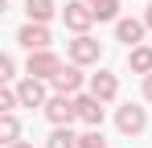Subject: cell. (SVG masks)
I'll use <instances>...</instances> for the list:
<instances>
[{"label": "cell", "instance_id": "4fadbf2b", "mask_svg": "<svg viewBox=\"0 0 152 148\" xmlns=\"http://www.w3.org/2000/svg\"><path fill=\"white\" fill-rule=\"evenodd\" d=\"M25 17L37 25H50L53 17H62V8L53 4V0H25Z\"/></svg>", "mask_w": 152, "mask_h": 148}, {"label": "cell", "instance_id": "9a60e30c", "mask_svg": "<svg viewBox=\"0 0 152 148\" xmlns=\"http://www.w3.org/2000/svg\"><path fill=\"white\" fill-rule=\"evenodd\" d=\"M0 140H4V144H17V140H21V119H17V111H4V115H0Z\"/></svg>", "mask_w": 152, "mask_h": 148}, {"label": "cell", "instance_id": "ba28073f", "mask_svg": "<svg viewBox=\"0 0 152 148\" xmlns=\"http://www.w3.org/2000/svg\"><path fill=\"white\" fill-rule=\"evenodd\" d=\"M58 70H62V58H58L53 49H33L25 58V74H33V78H45V82H50Z\"/></svg>", "mask_w": 152, "mask_h": 148}, {"label": "cell", "instance_id": "e0dca14e", "mask_svg": "<svg viewBox=\"0 0 152 148\" xmlns=\"http://www.w3.org/2000/svg\"><path fill=\"white\" fill-rule=\"evenodd\" d=\"M0 82H4V86L21 82V78H17V58H12V53H0Z\"/></svg>", "mask_w": 152, "mask_h": 148}, {"label": "cell", "instance_id": "44dd1931", "mask_svg": "<svg viewBox=\"0 0 152 148\" xmlns=\"http://www.w3.org/2000/svg\"><path fill=\"white\" fill-rule=\"evenodd\" d=\"M4 148H33V140H17V144H4Z\"/></svg>", "mask_w": 152, "mask_h": 148}, {"label": "cell", "instance_id": "d6986e66", "mask_svg": "<svg viewBox=\"0 0 152 148\" xmlns=\"http://www.w3.org/2000/svg\"><path fill=\"white\" fill-rule=\"evenodd\" d=\"M17 107H21L17 86H4V91H0V115H4V111H17Z\"/></svg>", "mask_w": 152, "mask_h": 148}, {"label": "cell", "instance_id": "ac0fdd59", "mask_svg": "<svg viewBox=\"0 0 152 148\" xmlns=\"http://www.w3.org/2000/svg\"><path fill=\"white\" fill-rule=\"evenodd\" d=\"M78 148H107L103 127H86V132H78Z\"/></svg>", "mask_w": 152, "mask_h": 148}, {"label": "cell", "instance_id": "7c38bea8", "mask_svg": "<svg viewBox=\"0 0 152 148\" xmlns=\"http://www.w3.org/2000/svg\"><path fill=\"white\" fill-rule=\"evenodd\" d=\"M127 70L140 74V78H144V74H152V45H148V41H140V45L127 49Z\"/></svg>", "mask_w": 152, "mask_h": 148}, {"label": "cell", "instance_id": "5bb4252c", "mask_svg": "<svg viewBox=\"0 0 152 148\" xmlns=\"http://www.w3.org/2000/svg\"><path fill=\"white\" fill-rule=\"evenodd\" d=\"M45 148H78V132L74 127H53L45 136Z\"/></svg>", "mask_w": 152, "mask_h": 148}, {"label": "cell", "instance_id": "5b68a950", "mask_svg": "<svg viewBox=\"0 0 152 148\" xmlns=\"http://www.w3.org/2000/svg\"><path fill=\"white\" fill-rule=\"evenodd\" d=\"M53 95H82V86H86V74H82V66L78 62H62V70L50 78Z\"/></svg>", "mask_w": 152, "mask_h": 148}, {"label": "cell", "instance_id": "2e32d148", "mask_svg": "<svg viewBox=\"0 0 152 148\" xmlns=\"http://www.w3.org/2000/svg\"><path fill=\"white\" fill-rule=\"evenodd\" d=\"M119 8H124V4H119V0H95V21H119Z\"/></svg>", "mask_w": 152, "mask_h": 148}, {"label": "cell", "instance_id": "30bf717a", "mask_svg": "<svg viewBox=\"0 0 152 148\" xmlns=\"http://www.w3.org/2000/svg\"><path fill=\"white\" fill-rule=\"evenodd\" d=\"M86 91L95 99H103V103H115V99H119V74H111V70L91 74V78H86Z\"/></svg>", "mask_w": 152, "mask_h": 148}, {"label": "cell", "instance_id": "8992f818", "mask_svg": "<svg viewBox=\"0 0 152 148\" xmlns=\"http://www.w3.org/2000/svg\"><path fill=\"white\" fill-rule=\"evenodd\" d=\"M12 86H17V95H21V107H29V111L50 103V82H45V78L25 74V78H21V82H12Z\"/></svg>", "mask_w": 152, "mask_h": 148}, {"label": "cell", "instance_id": "9c48e42d", "mask_svg": "<svg viewBox=\"0 0 152 148\" xmlns=\"http://www.w3.org/2000/svg\"><path fill=\"white\" fill-rule=\"evenodd\" d=\"M74 103H78V123L82 127H103V115H107L103 111L107 107L103 99H95L91 91H82V95H74Z\"/></svg>", "mask_w": 152, "mask_h": 148}, {"label": "cell", "instance_id": "6da1fadb", "mask_svg": "<svg viewBox=\"0 0 152 148\" xmlns=\"http://www.w3.org/2000/svg\"><path fill=\"white\" fill-rule=\"evenodd\" d=\"M115 132H119V136H144V132H148V107L119 103V107H115Z\"/></svg>", "mask_w": 152, "mask_h": 148}, {"label": "cell", "instance_id": "7a4b0ae2", "mask_svg": "<svg viewBox=\"0 0 152 148\" xmlns=\"http://www.w3.org/2000/svg\"><path fill=\"white\" fill-rule=\"evenodd\" d=\"M66 58L78 66H99L103 62V41L95 33H78L74 41H66Z\"/></svg>", "mask_w": 152, "mask_h": 148}, {"label": "cell", "instance_id": "3957f363", "mask_svg": "<svg viewBox=\"0 0 152 148\" xmlns=\"http://www.w3.org/2000/svg\"><path fill=\"white\" fill-rule=\"evenodd\" d=\"M62 25L70 29V33H91V25H95V4L91 0H66L62 4Z\"/></svg>", "mask_w": 152, "mask_h": 148}, {"label": "cell", "instance_id": "ffe728a7", "mask_svg": "<svg viewBox=\"0 0 152 148\" xmlns=\"http://www.w3.org/2000/svg\"><path fill=\"white\" fill-rule=\"evenodd\" d=\"M144 103H152V74H144Z\"/></svg>", "mask_w": 152, "mask_h": 148}, {"label": "cell", "instance_id": "52a82bcc", "mask_svg": "<svg viewBox=\"0 0 152 148\" xmlns=\"http://www.w3.org/2000/svg\"><path fill=\"white\" fill-rule=\"evenodd\" d=\"M17 45L25 49V53H33V49H50V45H53V33H50V25L25 21L21 29H17Z\"/></svg>", "mask_w": 152, "mask_h": 148}, {"label": "cell", "instance_id": "7402d4cb", "mask_svg": "<svg viewBox=\"0 0 152 148\" xmlns=\"http://www.w3.org/2000/svg\"><path fill=\"white\" fill-rule=\"evenodd\" d=\"M144 25H148V33H152V4L144 8Z\"/></svg>", "mask_w": 152, "mask_h": 148}, {"label": "cell", "instance_id": "8fae6325", "mask_svg": "<svg viewBox=\"0 0 152 148\" xmlns=\"http://www.w3.org/2000/svg\"><path fill=\"white\" fill-rule=\"evenodd\" d=\"M148 37V25H144V17H119L115 21V41H124L127 49L132 45H140Z\"/></svg>", "mask_w": 152, "mask_h": 148}, {"label": "cell", "instance_id": "277c9868", "mask_svg": "<svg viewBox=\"0 0 152 148\" xmlns=\"http://www.w3.org/2000/svg\"><path fill=\"white\" fill-rule=\"evenodd\" d=\"M41 115L50 119V127H70V123H78V103H74V95H50Z\"/></svg>", "mask_w": 152, "mask_h": 148}, {"label": "cell", "instance_id": "603a6c76", "mask_svg": "<svg viewBox=\"0 0 152 148\" xmlns=\"http://www.w3.org/2000/svg\"><path fill=\"white\" fill-rule=\"evenodd\" d=\"M91 4H95V0H91Z\"/></svg>", "mask_w": 152, "mask_h": 148}]
</instances>
